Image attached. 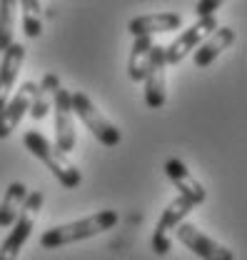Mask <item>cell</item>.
Instances as JSON below:
<instances>
[{"label":"cell","instance_id":"cell-1","mask_svg":"<svg viewBox=\"0 0 247 260\" xmlns=\"http://www.w3.org/2000/svg\"><path fill=\"white\" fill-rule=\"evenodd\" d=\"M118 213L115 210H100L90 218H83V220H75V223H67V225H58L50 228L40 235V245L45 250H55L62 245H70V243H78V240H88L95 238L105 230H113L118 225Z\"/></svg>","mask_w":247,"mask_h":260},{"label":"cell","instance_id":"cell-2","mask_svg":"<svg viewBox=\"0 0 247 260\" xmlns=\"http://www.w3.org/2000/svg\"><path fill=\"white\" fill-rule=\"evenodd\" d=\"M23 145L38 160H43L48 165V170L60 180V185H65V188H78L80 185L83 178H80V170L75 168V162L67 158V153L58 150L45 135H40L38 130H28L23 135Z\"/></svg>","mask_w":247,"mask_h":260},{"label":"cell","instance_id":"cell-3","mask_svg":"<svg viewBox=\"0 0 247 260\" xmlns=\"http://www.w3.org/2000/svg\"><path fill=\"white\" fill-rule=\"evenodd\" d=\"M43 200H45V198H43V190L28 193L23 208H20V213H18V218H15V223L10 225L13 230H10L8 238L0 243V260H18L20 248H23L25 240L30 238L35 218H38V213H40V208H43Z\"/></svg>","mask_w":247,"mask_h":260},{"label":"cell","instance_id":"cell-4","mask_svg":"<svg viewBox=\"0 0 247 260\" xmlns=\"http://www.w3.org/2000/svg\"><path fill=\"white\" fill-rule=\"evenodd\" d=\"M70 105H73V115H78V118L83 120V125L90 130L102 145H108V148L120 145V140H123L120 130L115 128V125L95 108L93 100L85 95V93H80V90L70 93Z\"/></svg>","mask_w":247,"mask_h":260},{"label":"cell","instance_id":"cell-5","mask_svg":"<svg viewBox=\"0 0 247 260\" xmlns=\"http://www.w3.org/2000/svg\"><path fill=\"white\" fill-rule=\"evenodd\" d=\"M192 208H195V205H192L187 198L178 195V198L162 210V215H160V220H157V225H155V230H153V253L155 255H167V253H170V245H172L170 235H172L175 228L185 220L187 213H190Z\"/></svg>","mask_w":247,"mask_h":260},{"label":"cell","instance_id":"cell-6","mask_svg":"<svg viewBox=\"0 0 247 260\" xmlns=\"http://www.w3.org/2000/svg\"><path fill=\"white\" fill-rule=\"evenodd\" d=\"M217 28V18L215 15H205V18H197L195 25H190L187 30H183L167 48H165V60L167 65H178L187 53H192L210 32Z\"/></svg>","mask_w":247,"mask_h":260},{"label":"cell","instance_id":"cell-7","mask_svg":"<svg viewBox=\"0 0 247 260\" xmlns=\"http://www.w3.org/2000/svg\"><path fill=\"white\" fill-rule=\"evenodd\" d=\"M175 233H178L180 243L185 245L187 250H192L195 255H200L202 260H235L232 250H227L225 245H220L213 238H207L202 230H197L192 223L183 220L180 225L175 228Z\"/></svg>","mask_w":247,"mask_h":260},{"label":"cell","instance_id":"cell-8","mask_svg":"<svg viewBox=\"0 0 247 260\" xmlns=\"http://www.w3.org/2000/svg\"><path fill=\"white\" fill-rule=\"evenodd\" d=\"M165 68H167V60H165V45H153V53H150V63H148V70H145V103L148 108H162L165 105Z\"/></svg>","mask_w":247,"mask_h":260},{"label":"cell","instance_id":"cell-9","mask_svg":"<svg viewBox=\"0 0 247 260\" xmlns=\"http://www.w3.org/2000/svg\"><path fill=\"white\" fill-rule=\"evenodd\" d=\"M55 113V148L62 153H70L75 148V123H73V105H70V90L58 88L53 108Z\"/></svg>","mask_w":247,"mask_h":260},{"label":"cell","instance_id":"cell-10","mask_svg":"<svg viewBox=\"0 0 247 260\" xmlns=\"http://www.w3.org/2000/svg\"><path fill=\"white\" fill-rule=\"evenodd\" d=\"M35 85L38 83H23L20 90H15V95L8 98V103L3 105L0 110V138H8L13 130L20 125V120L25 118V113L30 110V100H32V93H35Z\"/></svg>","mask_w":247,"mask_h":260},{"label":"cell","instance_id":"cell-11","mask_svg":"<svg viewBox=\"0 0 247 260\" xmlns=\"http://www.w3.org/2000/svg\"><path fill=\"white\" fill-rule=\"evenodd\" d=\"M165 175L172 180V185L180 190V195L183 198H187L192 205H200V203H205V198H207V193H205V188H202V183L187 170V165L180 158H167L165 160Z\"/></svg>","mask_w":247,"mask_h":260},{"label":"cell","instance_id":"cell-12","mask_svg":"<svg viewBox=\"0 0 247 260\" xmlns=\"http://www.w3.org/2000/svg\"><path fill=\"white\" fill-rule=\"evenodd\" d=\"M23 60H25V48L20 43H13L8 50H3V63H0V110L8 103L13 88H15V80H18V73L23 68Z\"/></svg>","mask_w":247,"mask_h":260},{"label":"cell","instance_id":"cell-13","mask_svg":"<svg viewBox=\"0 0 247 260\" xmlns=\"http://www.w3.org/2000/svg\"><path fill=\"white\" fill-rule=\"evenodd\" d=\"M183 25L180 13H150V15H137L130 20L127 30L137 35H155V32H170Z\"/></svg>","mask_w":247,"mask_h":260},{"label":"cell","instance_id":"cell-14","mask_svg":"<svg viewBox=\"0 0 247 260\" xmlns=\"http://www.w3.org/2000/svg\"><path fill=\"white\" fill-rule=\"evenodd\" d=\"M232 43H235V30L217 25L215 30L210 32V35L192 50V53H195V65H197V68H207V65L213 63L222 50H227Z\"/></svg>","mask_w":247,"mask_h":260},{"label":"cell","instance_id":"cell-15","mask_svg":"<svg viewBox=\"0 0 247 260\" xmlns=\"http://www.w3.org/2000/svg\"><path fill=\"white\" fill-rule=\"evenodd\" d=\"M58 88H60V80H58L55 73H48V75L43 78V83L35 85V93H32V100H30V110H28L35 120H43V118L50 113Z\"/></svg>","mask_w":247,"mask_h":260},{"label":"cell","instance_id":"cell-16","mask_svg":"<svg viewBox=\"0 0 247 260\" xmlns=\"http://www.w3.org/2000/svg\"><path fill=\"white\" fill-rule=\"evenodd\" d=\"M28 193L30 190L20 180H15V183L8 185V190H5L3 200H0V228H10L15 223V218H18V213H20Z\"/></svg>","mask_w":247,"mask_h":260},{"label":"cell","instance_id":"cell-17","mask_svg":"<svg viewBox=\"0 0 247 260\" xmlns=\"http://www.w3.org/2000/svg\"><path fill=\"white\" fill-rule=\"evenodd\" d=\"M153 45H155L153 35H137L135 38V45H132V53H130V65H127V73H130V78L135 83H143V78H145Z\"/></svg>","mask_w":247,"mask_h":260},{"label":"cell","instance_id":"cell-18","mask_svg":"<svg viewBox=\"0 0 247 260\" xmlns=\"http://www.w3.org/2000/svg\"><path fill=\"white\" fill-rule=\"evenodd\" d=\"M18 0H0V53L15 43Z\"/></svg>","mask_w":247,"mask_h":260},{"label":"cell","instance_id":"cell-19","mask_svg":"<svg viewBox=\"0 0 247 260\" xmlns=\"http://www.w3.org/2000/svg\"><path fill=\"white\" fill-rule=\"evenodd\" d=\"M23 8V32L28 38H38L43 32L40 23V0H18Z\"/></svg>","mask_w":247,"mask_h":260},{"label":"cell","instance_id":"cell-20","mask_svg":"<svg viewBox=\"0 0 247 260\" xmlns=\"http://www.w3.org/2000/svg\"><path fill=\"white\" fill-rule=\"evenodd\" d=\"M225 3H227V0H197V5H195V15H197V18L215 15Z\"/></svg>","mask_w":247,"mask_h":260}]
</instances>
